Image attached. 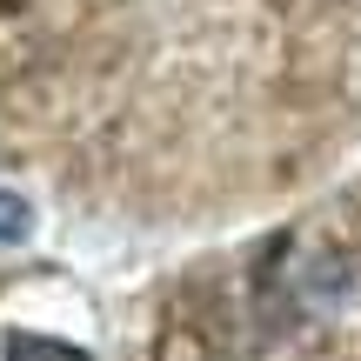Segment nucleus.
I'll list each match as a JSON object with an SVG mask.
<instances>
[{
  "mask_svg": "<svg viewBox=\"0 0 361 361\" xmlns=\"http://www.w3.org/2000/svg\"><path fill=\"white\" fill-rule=\"evenodd\" d=\"M7 361H94L87 348H67L54 335H7Z\"/></svg>",
  "mask_w": 361,
  "mask_h": 361,
  "instance_id": "obj_1",
  "label": "nucleus"
},
{
  "mask_svg": "<svg viewBox=\"0 0 361 361\" xmlns=\"http://www.w3.org/2000/svg\"><path fill=\"white\" fill-rule=\"evenodd\" d=\"M27 228H34L27 201H20V194H0V247H7V241H27Z\"/></svg>",
  "mask_w": 361,
  "mask_h": 361,
  "instance_id": "obj_2",
  "label": "nucleus"
}]
</instances>
